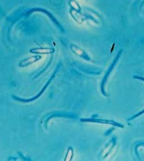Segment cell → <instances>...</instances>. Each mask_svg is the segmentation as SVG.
Returning <instances> with one entry per match:
<instances>
[{
	"label": "cell",
	"instance_id": "3957f363",
	"mask_svg": "<svg viewBox=\"0 0 144 161\" xmlns=\"http://www.w3.org/2000/svg\"><path fill=\"white\" fill-rule=\"evenodd\" d=\"M75 47V48L76 49V50H76V53H77V55H80V56H81V57H82V55H84L83 51L81 50V49H80L79 48H78L77 47Z\"/></svg>",
	"mask_w": 144,
	"mask_h": 161
},
{
	"label": "cell",
	"instance_id": "6da1fadb",
	"mask_svg": "<svg viewBox=\"0 0 144 161\" xmlns=\"http://www.w3.org/2000/svg\"><path fill=\"white\" fill-rule=\"evenodd\" d=\"M40 59V57L39 56H33L32 57H29L26 60H24L23 61L21 62L20 64V66L21 67H24V66H28L29 64H32L34 62L37 61L38 60Z\"/></svg>",
	"mask_w": 144,
	"mask_h": 161
},
{
	"label": "cell",
	"instance_id": "7a4b0ae2",
	"mask_svg": "<svg viewBox=\"0 0 144 161\" xmlns=\"http://www.w3.org/2000/svg\"><path fill=\"white\" fill-rule=\"evenodd\" d=\"M54 50L52 48H36L30 50L32 53H37V54H47V53H53Z\"/></svg>",
	"mask_w": 144,
	"mask_h": 161
}]
</instances>
